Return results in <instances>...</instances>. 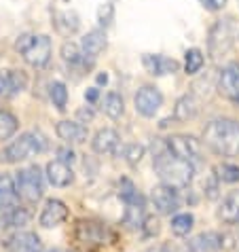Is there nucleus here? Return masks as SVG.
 <instances>
[{"instance_id": "1", "label": "nucleus", "mask_w": 239, "mask_h": 252, "mask_svg": "<svg viewBox=\"0 0 239 252\" xmlns=\"http://www.w3.org/2000/svg\"><path fill=\"white\" fill-rule=\"evenodd\" d=\"M203 142L216 155L237 157L239 155V123L235 119H214L203 129Z\"/></svg>"}, {"instance_id": "2", "label": "nucleus", "mask_w": 239, "mask_h": 252, "mask_svg": "<svg viewBox=\"0 0 239 252\" xmlns=\"http://www.w3.org/2000/svg\"><path fill=\"white\" fill-rule=\"evenodd\" d=\"M154 172L161 178V183L165 187L176 189V191L178 189H186L195 176V167L191 161H182L167 151L157 153V157H154Z\"/></svg>"}, {"instance_id": "3", "label": "nucleus", "mask_w": 239, "mask_h": 252, "mask_svg": "<svg viewBox=\"0 0 239 252\" xmlns=\"http://www.w3.org/2000/svg\"><path fill=\"white\" fill-rule=\"evenodd\" d=\"M47 138L45 134H40L38 129H32V131H26L17 140L6 146V149L0 153V159L6 161V163H19V161H26L34 155H40V153L47 151Z\"/></svg>"}, {"instance_id": "4", "label": "nucleus", "mask_w": 239, "mask_h": 252, "mask_svg": "<svg viewBox=\"0 0 239 252\" xmlns=\"http://www.w3.org/2000/svg\"><path fill=\"white\" fill-rule=\"evenodd\" d=\"M15 49L32 68H45L51 60V38L47 34H22L15 40Z\"/></svg>"}, {"instance_id": "5", "label": "nucleus", "mask_w": 239, "mask_h": 252, "mask_svg": "<svg viewBox=\"0 0 239 252\" xmlns=\"http://www.w3.org/2000/svg\"><path fill=\"white\" fill-rule=\"evenodd\" d=\"M15 189H17V195L26 204H36L43 197V191H45V180H43V174H40V167L28 165L24 170H19L15 176Z\"/></svg>"}, {"instance_id": "6", "label": "nucleus", "mask_w": 239, "mask_h": 252, "mask_svg": "<svg viewBox=\"0 0 239 252\" xmlns=\"http://www.w3.org/2000/svg\"><path fill=\"white\" fill-rule=\"evenodd\" d=\"M233 19L224 17L218 19L209 30V38H208V49L212 58H220V55L229 53L233 47Z\"/></svg>"}, {"instance_id": "7", "label": "nucleus", "mask_w": 239, "mask_h": 252, "mask_svg": "<svg viewBox=\"0 0 239 252\" xmlns=\"http://www.w3.org/2000/svg\"><path fill=\"white\" fill-rule=\"evenodd\" d=\"M167 153H172L174 157H178L182 161H195L201 157V140H197L195 136H170L165 142Z\"/></svg>"}, {"instance_id": "8", "label": "nucleus", "mask_w": 239, "mask_h": 252, "mask_svg": "<svg viewBox=\"0 0 239 252\" xmlns=\"http://www.w3.org/2000/svg\"><path fill=\"white\" fill-rule=\"evenodd\" d=\"M133 104H136V110L142 117H154L159 113V108L163 106V94L152 85H144L138 89Z\"/></svg>"}, {"instance_id": "9", "label": "nucleus", "mask_w": 239, "mask_h": 252, "mask_svg": "<svg viewBox=\"0 0 239 252\" xmlns=\"http://www.w3.org/2000/svg\"><path fill=\"white\" fill-rule=\"evenodd\" d=\"M150 199H152V206L157 208L159 214H172L180 208V197H178V191L172 187H165V185H159L150 191Z\"/></svg>"}, {"instance_id": "10", "label": "nucleus", "mask_w": 239, "mask_h": 252, "mask_svg": "<svg viewBox=\"0 0 239 252\" xmlns=\"http://www.w3.org/2000/svg\"><path fill=\"white\" fill-rule=\"evenodd\" d=\"M108 40H106V32L104 30H91L87 32L81 40V51L83 58H85L87 64H93V62L100 58V53L106 49Z\"/></svg>"}, {"instance_id": "11", "label": "nucleus", "mask_w": 239, "mask_h": 252, "mask_svg": "<svg viewBox=\"0 0 239 252\" xmlns=\"http://www.w3.org/2000/svg\"><path fill=\"white\" fill-rule=\"evenodd\" d=\"M142 64L146 68V72L152 76H165V74H174L180 70V64L174 58H167V55H152L146 53L142 58Z\"/></svg>"}, {"instance_id": "12", "label": "nucleus", "mask_w": 239, "mask_h": 252, "mask_svg": "<svg viewBox=\"0 0 239 252\" xmlns=\"http://www.w3.org/2000/svg\"><path fill=\"white\" fill-rule=\"evenodd\" d=\"M68 219V208L64 201H60V199H49L45 208H43V212H40V219L38 222L43 225L45 229H51V227H58L61 225Z\"/></svg>"}, {"instance_id": "13", "label": "nucleus", "mask_w": 239, "mask_h": 252, "mask_svg": "<svg viewBox=\"0 0 239 252\" xmlns=\"http://www.w3.org/2000/svg\"><path fill=\"white\" fill-rule=\"evenodd\" d=\"M218 89L220 94L231 97L233 102H239V64H229L222 68L220 81H218Z\"/></svg>"}, {"instance_id": "14", "label": "nucleus", "mask_w": 239, "mask_h": 252, "mask_svg": "<svg viewBox=\"0 0 239 252\" xmlns=\"http://www.w3.org/2000/svg\"><path fill=\"white\" fill-rule=\"evenodd\" d=\"M199 108H201L199 97L195 94H184L174 106V121H180V123L193 121V119L199 115Z\"/></svg>"}, {"instance_id": "15", "label": "nucleus", "mask_w": 239, "mask_h": 252, "mask_svg": "<svg viewBox=\"0 0 239 252\" xmlns=\"http://www.w3.org/2000/svg\"><path fill=\"white\" fill-rule=\"evenodd\" d=\"M119 142H121L119 131L112 129V127H104L93 136L91 146H93V151L97 153V155H112V153L119 149Z\"/></svg>"}, {"instance_id": "16", "label": "nucleus", "mask_w": 239, "mask_h": 252, "mask_svg": "<svg viewBox=\"0 0 239 252\" xmlns=\"http://www.w3.org/2000/svg\"><path fill=\"white\" fill-rule=\"evenodd\" d=\"M55 131L66 144H83L87 140V127L79 121H60Z\"/></svg>"}, {"instance_id": "17", "label": "nucleus", "mask_w": 239, "mask_h": 252, "mask_svg": "<svg viewBox=\"0 0 239 252\" xmlns=\"http://www.w3.org/2000/svg\"><path fill=\"white\" fill-rule=\"evenodd\" d=\"M47 178L53 187H68V185H72L74 174L68 163H64L60 159H53L47 163Z\"/></svg>"}, {"instance_id": "18", "label": "nucleus", "mask_w": 239, "mask_h": 252, "mask_svg": "<svg viewBox=\"0 0 239 252\" xmlns=\"http://www.w3.org/2000/svg\"><path fill=\"white\" fill-rule=\"evenodd\" d=\"M188 248H191V252H218L222 248V235L214 233V231L199 233L188 242Z\"/></svg>"}, {"instance_id": "19", "label": "nucleus", "mask_w": 239, "mask_h": 252, "mask_svg": "<svg viewBox=\"0 0 239 252\" xmlns=\"http://www.w3.org/2000/svg\"><path fill=\"white\" fill-rule=\"evenodd\" d=\"M53 26L55 30L64 36H70V34H76L81 28V19L74 11H55L53 13Z\"/></svg>"}, {"instance_id": "20", "label": "nucleus", "mask_w": 239, "mask_h": 252, "mask_svg": "<svg viewBox=\"0 0 239 252\" xmlns=\"http://www.w3.org/2000/svg\"><path fill=\"white\" fill-rule=\"evenodd\" d=\"M218 216H220V220L227 222V225H237L239 222V189L231 191L227 197L222 199Z\"/></svg>"}, {"instance_id": "21", "label": "nucleus", "mask_w": 239, "mask_h": 252, "mask_svg": "<svg viewBox=\"0 0 239 252\" xmlns=\"http://www.w3.org/2000/svg\"><path fill=\"white\" fill-rule=\"evenodd\" d=\"M11 252H43V244H40L38 235L34 233H17L9 240Z\"/></svg>"}, {"instance_id": "22", "label": "nucleus", "mask_w": 239, "mask_h": 252, "mask_svg": "<svg viewBox=\"0 0 239 252\" xmlns=\"http://www.w3.org/2000/svg\"><path fill=\"white\" fill-rule=\"evenodd\" d=\"M125 216H123V222L127 225L129 229H142L146 216H144V199H138V201H131V204H125Z\"/></svg>"}, {"instance_id": "23", "label": "nucleus", "mask_w": 239, "mask_h": 252, "mask_svg": "<svg viewBox=\"0 0 239 252\" xmlns=\"http://www.w3.org/2000/svg\"><path fill=\"white\" fill-rule=\"evenodd\" d=\"M19 199L15 183L11 176H0V210H11L15 208Z\"/></svg>"}, {"instance_id": "24", "label": "nucleus", "mask_w": 239, "mask_h": 252, "mask_svg": "<svg viewBox=\"0 0 239 252\" xmlns=\"http://www.w3.org/2000/svg\"><path fill=\"white\" fill-rule=\"evenodd\" d=\"M102 110H104V115L110 117V119H119L123 113H125V102H123V97L119 95L117 92H110L104 95V100H102Z\"/></svg>"}, {"instance_id": "25", "label": "nucleus", "mask_w": 239, "mask_h": 252, "mask_svg": "<svg viewBox=\"0 0 239 252\" xmlns=\"http://www.w3.org/2000/svg\"><path fill=\"white\" fill-rule=\"evenodd\" d=\"M17 127H19L17 117L13 113H9V110H0V142H2V140H9L17 131Z\"/></svg>"}, {"instance_id": "26", "label": "nucleus", "mask_w": 239, "mask_h": 252, "mask_svg": "<svg viewBox=\"0 0 239 252\" xmlns=\"http://www.w3.org/2000/svg\"><path fill=\"white\" fill-rule=\"evenodd\" d=\"M49 97H51L53 106L58 110H66V104H68V89L61 81H53L49 85Z\"/></svg>"}, {"instance_id": "27", "label": "nucleus", "mask_w": 239, "mask_h": 252, "mask_svg": "<svg viewBox=\"0 0 239 252\" xmlns=\"http://www.w3.org/2000/svg\"><path fill=\"white\" fill-rule=\"evenodd\" d=\"M203 64H206V58H203L201 49L193 47V49H188V51L184 53V70H186V74H197L203 68Z\"/></svg>"}, {"instance_id": "28", "label": "nucleus", "mask_w": 239, "mask_h": 252, "mask_svg": "<svg viewBox=\"0 0 239 252\" xmlns=\"http://www.w3.org/2000/svg\"><path fill=\"white\" fill-rule=\"evenodd\" d=\"M193 225H195L193 214H176L172 219V233L178 235V237H184V235L191 233Z\"/></svg>"}, {"instance_id": "29", "label": "nucleus", "mask_w": 239, "mask_h": 252, "mask_svg": "<svg viewBox=\"0 0 239 252\" xmlns=\"http://www.w3.org/2000/svg\"><path fill=\"white\" fill-rule=\"evenodd\" d=\"M61 60H64L66 64H70V66L85 64V58H83L81 47L74 45V43H70V40H66V43L61 45Z\"/></svg>"}, {"instance_id": "30", "label": "nucleus", "mask_w": 239, "mask_h": 252, "mask_svg": "<svg viewBox=\"0 0 239 252\" xmlns=\"http://www.w3.org/2000/svg\"><path fill=\"white\" fill-rule=\"evenodd\" d=\"M6 79H9V92H11V95L22 94L24 89L28 87V76L22 72V70H9V72H6Z\"/></svg>"}, {"instance_id": "31", "label": "nucleus", "mask_w": 239, "mask_h": 252, "mask_svg": "<svg viewBox=\"0 0 239 252\" xmlns=\"http://www.w3.org/2000/svg\"><path fill=\"white\" fill-rule=\"evenodd\" d=\"M119 197H121L125 204H131V201L142 199V195L138 193L136 185H133L129 178H121V183H119Z\"/></svg>"}, {"instance_id": "32", "label": "nucleus", "mask_w": 239, "mask_h": 252, "mask_svg": "<svg viewBox=\"0 0 239 252\" xmlns=\"http://www.w3.org/2000/svg\"><path fill=\"white\" fill-rule=\"evenodd\" d=\"M216 176L218 180H222V183H239V165H233V163H220L216 167Z\"/></svg>"}, {"instance_id": "33", "label": "nucleus", "mask_w": 239, "mask_h": 252, "mask_svg": "<svg viewBox=\"0 0 239 252\" xmlns=\"http://www.w3.org/2000/svg\"><path fill=\"white\" fill-rule=\"evenodd\" d=\"M28 220H30V214L22 208H11L9 214L4 216L6 227H24V225H28Z\"/></svg>"}, {"instance_id": "34", "label": "nucleus", "mask_w": 239, "mask_h": 252, "mask_svg": "<svg viewBox=\"0 0 239 252\" xmlns=\"http://www.w3.org/2000/svg\"><path fill=\"white\" fill-rule=\"evenodd\" d=\"M112 22H115V4L112 2L100 4V9H97V24L106 30V28L112 26Z\"/></svg>"}, {"instance_id": "35", "label": "nucleus", "mask_w": 239, "mask_h": 252, "mask_svg": "<svg viewBox=\"0 0 239 252\" xmlns=\"http://www.w3.org/2000/svg\"><path fill=\"white\" fill-rule=\"evenodd\" d=\"M123 157L129 165H138L140 159L144 157V146L142 144H127L125 151H123Z\"/></svg>"}, {"instance_id": "36", "label": "nucleus", "mask_w": 239, "mask_h": 252, "mask_svg": "<svg viewBox=\"0 0 239 252\" xmlns=\"http://www.w3.org/2000/svg\"><path fill=\"white\" fill-rule=\"evenodd\" d=\"M142 229H144L146 237H154V235H159V231H161V222H159L157 216H146Z\"/></svg>"}, {"instance_id": "37", "label": "nucleus", "mask_w": 239, "mask_h": 252, "mask_svg": "<svg viewBox=\"0 0 239 252\" xmlns=\"http://www.w3.org/2000/svg\"><path fill=\"white\" fill-rule=\"evenodd\" d=\"M93 117H95V113H93V108L91 106H83V108L76 110V121L79 123H91L93 121Z\"/></svg>"}, {"instance_id": "38", "label": "nucleus", "mask_w": 239, "mask_h": 252, "mask_svg": "<svg viewBox=\"0 0 239 252\" xmlns=\"http://www.w3.org/2000/svg\"><path fill=\"white\" fill-rule=\"evenodd\" d=\"M224 4H227V0H203V6L208 11H220L224 9Z\"/></svg>"}, {"instance_id": "39", "label": "nucleus", "mask_w": 239, "mask_h": 252, "mask_svg": "<svg viewBox=\"0 0 239 252\" xmlns=\"http://www.w3.org/2000/svg\"><path fill=\"white\" fill-rule=\"evenodd\" d=\"M58 155H60V161H64V163H68V165L74 161V151L72 149H60Z\"/></svg>"}, {"instance_id": "40", "label": "nucleus", "mask_w": 239, "mask_h": 252, "mask_svg": "<svg viewBox=\"0 0 239 252\" xmlns=\"http://www.w3.org/2000/svg\"><path fill=\"white\" fill-rule=\"evenodd\" d=\"M0 95H11L9 92V79H6V72H0Z\"/></svg>"}, {"instance_id": "41", "label": "nucleus", "mask_w": 239, "mask_h": 252, "mask_svg": "<svg viewBox=\"0 0 239 252\" xmlns=\"http://www.w3.org/2000/svg\"><path fill=\"white\" fill-rule=\"evenodd\" d=\"M97 95H100V92H97V87H93V89H89V92L85 94V100H87L89 104H93V102L97 100Z\"/></svg>"}, {"instance_id": "42", "label": "nucleus", "mask_w": 239, "mask_h": 252, "mask_svg": "<svg viewBox=\"0 0 239 252\" xmlns=\"http://www.w3.org/2000/svg\"><path fill=\"white\" fill-rule=\"evenodd\" d=\"M97 83H100V85H106V83H108V74H97Z\"/></svg>"}, {"instance_id": "43", "label": "nucleus", "mask_w": 239, "mask_h": 252, "mask_svg": "<svg viewBox=\"0 0 239 252\" xmlns=\"http://www.w3.org/2000/svg\"><path fill=\"white\" fill-rule=\"evenodd\" d=\"M150 252H170V248L163 246V248H157V250H150Z\"/></svg>"}, {"instance_id": "44", "label": "nucleus", "mask_w": 239, "mask_h": 252, "mask_svg": "<svg viewBox=\"0 0 239 252\" xmlns=\"http://www.w3.org/2000/svg\"><path fill=\"white\" fill-rule=\"evenodd\" d=\"M49 252H68V250H64V248H53V250H49Z\"/></svg>"}]
</instances>
